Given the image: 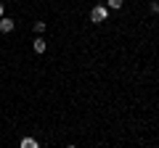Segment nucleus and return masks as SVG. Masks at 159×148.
<instances>
[{
	"mask_svg": "<svg viewBox=\"0 0 159 148\" xmlns=\"http://www.w3.org/2000/svg\"><path fill=\"white\" fill-rule=\"evenodd\" d=\"M106 8H114L117 11V8H122V0H106Z\"/></svg>",
	"mask_w": 159,
	"mask_h": 148,
	"instance_id": "obj_5",
	"label": "nucleus"
},
{
	"mask_svg": "<svg viewBox=\"0 0 159 148\" xmlns=\"http://www.w3.org/2000/svg\"><path fill=\"white\" fill-rule=\"evenodd\" d=\"M13 27H16V24H13V19H8V16H3V19H0V32H3V34L13 32Z\"/></svg>",
	"mask_w": 159,
	"mask_h": 148,
	"instance_id": "obj_2",
	"label": "nucleus"
},
{
	"mask_svg": "<svg viewBox=\"0 0 159 148\" xmlns=\"http://www.w3.org/2000/svg\"><path fill=\"white\" fill-rule=\"evenodd\" d=\"M151 13H159V3L157 0H151Z\"/></svg>",
	"mask_w": 159,
	"mask_h": 148,
	"instance_id": "obj_7",
	"label": "nucleus"
},
{
	"mask_svg": "<svg viewBox=\"0 0 159 148\" xmlns=\"http://www.w3.org/2000/svg\"><path fill=\"white\" fill-rule=\"evenodd\" d=\"M34 32H45V21H34Z\"/></svg>",
	"mask_w": 159,
	"mask_h": 148,
	"instance_id": "obj_6",
	"label": "nucleus"
},
{
	"mask_svg": "<svg viewBox=\"0 0 159 148\" xmlns=\"http://www.w3.org/2000/svg\"><path fill=\"white\" fill-rule=\"evenodd\" d=\"M66 148H77V146H66Z\"/></svg>",
	"mask_w": 159,
	"mask_h": 148,
	"instance_id": "obj_9",
	"label": "nucleus"
},
{
	"mask_svg": "<svg viewBox=\"0 0 159 148\" xmlns=\"http://www.w3.org/2000/svg\"><path fill=\"white\" fill-rule=\"evenodd\" d=\"M48 50V42L43 40V37H37V40H34V53H45Z\"/></svg>",
	"mask_w": 159,
	"mask_h": 148,
	"instance_id": "obj_4",
	"label": "nucleus"
},
{
	"mask_svg": "<svg viewBox=\"0 0 159 148\" xmlns=\"http://www.w3.org/2000/svg\"><path fill=\"white\" fill-rule=\"evenodd\" d=\"M19 148H40V143L34 140V137H21V143H19Z\"/></svg>",
	"mask_w": 159,
	"mask_h": 148,
	"instance_id": "obj_3",
	"label": "nucleus"
},
{
	"mask_svg": "<svg viewBox=\"0 0 159 148\" xmlns=\"http://www.w3.org/2000/svg\"><path fill=\"white\" fill-rule=\"evenodd\" d=\"M106 16H109V8H106V6H96V8L90 11V21H93V24L106 21Z\"/></svg>",
	"mask_w": 159,
	"mask_h": 148,
	"instance_id": "obj_1",
	"label": "nucleus"
},
{
	"mask_svg": "<svg viewBox=\"0 0 159 148\" xmlns=\"http://www.w3.org/2000/svg\"><path fill=\"white\" fill-rule=\"evenodd\" d=\"M6 16V6H3V0H0V19Z\"/></svg>",
	"mask_w": 159,
	"mask_h": 148,
	"instance_id": "obj_8",
	"label": "nucleus"
}]
</instances>
